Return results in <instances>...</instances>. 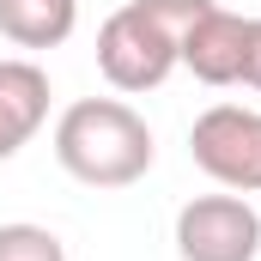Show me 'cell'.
<instances>
[{"label": "cell", "instance_id": "6da1fadb", "mask_svg": "<svg viewBox=\"0 0 261 261\" xmlns=\"http://www.w3.org/2000/svg\"><path fill=\"white\" fill-rule=\"evenodd\" d=\"M152 128L122 97H79L55 122V164L85 189H128L152 170Z\"/></svg>", "mask_w": 261, "mask_h": 261}, {"label": "cell", "instance_id": "7a4b0ae2", "mask_svg": "<svg viewBox=\"0 0 261 261\" xmlns=\"http://www.w3.org/2000/svg\"><path fill=\"white\" fill-rule=\"evenodd\" d=\"M176 67H182L176 37H170V31H164L140 0L116 6V12L103 18V31H97V73H103L116 91H128V97L158 91Z\"/></svg>", "mask_w": 261, "mask_h": 261}, {"label": "cell", "instance_id": "3957f363", "mask_svg": "<svg viewBox=\"0 0 261 261\" xmlns=\"http://www.w3.org/2000/svg\"><path fill=\"white\" fill-rule=\"evenodd\" d=\"M189 158L200 176H213L231 195H261V110L249 103H213L189 128Z\"/></svg>", "mask_w": 261, "mask_h": 261}, {"label": "cell", "instance_id": "277c9868", "mask_svg": "<svg viewBox=\"0 0 261 261\" xmlns=\"http://www.w3.org/2000/svg\"><path fill=\"white\" fill-rule=\"evenodd\" d=\"M176 255L182 261H255L261 255V213L249 195H195L176 206Z\"/></svg>", "mask_w": 261, "mask_h": 261}, {"label": "cell", "instance_id": "5b68a950", "mask_svg": "<svg viewBox=\"0 0 261 261\" xmlns=\"http://www.w3.org/2000/svg\"><path fill=\"white\" fill-rule=\"evenodd\" d=\"M49 73L31 61V55H12V61H0V164L6 158H18L37 128L49 122Z\"/></svg>", "mask_w": 261, "mask_h": 261}, {"label": "cell", "instance_id": "8992f818", "mask_svg": "<svg viewBox=\"0 0 261 261\" xmlns=\"http://www.w3.org/2000/svg\"><path fill=\"white\" fill-rule=\"evenodd\" d=\"M243 12H225V6H206L189 37H182V67L195 73L200 85H237L243 79Z\"/></svg>", "mask_w": 261, "mask_h": 261}, {"label": "cell", "instance_id": "52a82bcc", "mask_svg": "<svg viewBox=\"0 0 261 261\" xmlns=\"http://www.w3.org/2000/svg\"><path fill=\"white\" fill-rule=\"evenodd\" d=\"M79 31V0H0V37L12 49H61Z\"/></svg>", "mask_w": 261, "mask_h": 261}, {"label": "cell", "instance_id": "ba28073f", "mask_svg": "<svg viewBox=\"0 0 261 261\" xmlns=\"http://www.w3.org/2000/svg\"><path fill=\"white\" fill-rule=\"evenodd\" d=\"M0 261H67V243L49 225H0Z\"/></svg>", "mask_w": 261, "mask_h": 261}, {"label": "cell", "instance_id": "9c48e42d", "mask_svg": "<svg viewBox=\"0 0 261 261\" xmlns=\"http://www.w3.org/2000/svg\"><path fill=\"white\" fill-rule=\"evenodd\" d=\"M237 85L261 91V18H249V24H243V79H237Z\"/></svg>", "mask_w": 261, "mask_h": 261}]
</instances>
